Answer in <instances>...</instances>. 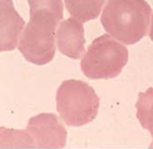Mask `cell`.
Listing matches in <instances>:
<instances>
[{
    "mask_svg": "<svg viewBox=\"0 0 153 149\" xmlns=\"http://www.w3.org/2000/svg\"><path fill=\"white\" fill-rule=\"evenodd\" d=\"M137 118L145 130H147L153 138V88L140 93L136 104ZM153 147V143L151 145Z\"/></svg>",
    "mask_w": 153,
    "mask_h": 149,
    "instance_id": "obj_9",
    "label": "cell"
},
{
    "mask_svg": "<svg viewBox=\"0 0 153 149\" xmlns=\"http://www.w3.org/2000/svg\"><path fill=\"white\" fill-rule=\"evenodd\" d=\"M27 131L37 147L62 148L66 145L67 132L59 118L52 113H42L32 117L27 126Z\"/></svg>",
    "mask_w": 153,
    "mask_h": 149,
    "instance_id": "obj_5",
    "label": "cell"
},
{
    "mask_svg": "<svg viewBox=\"0 0 153 149\" xmlns=\"http://www.w3.org/2000/svg\"><path fill=\"white\" fill-rule=\"evenodd\" d=\"M63 17L62 6L30 7V20L23 29L17 49L25 60L36 65L52 61L55 55V29Z\"/></svg>",
    "mask_w": 153,
    "mask_h": 149,
    "instance_id": "obj_1",
    "label": "cell"
},
{
    "mask_svg": "<svg viewBox=\"0 0 153 149\" xmlns=\"http://www.w3.org/2000/svg\"><path fill=\"white\" fill-rule=\"evenodd\" d=\"M150 38L153 42V14H152V19H151V27H150Z\"/></svg>",
    "mask_w": 153,
    "mask_h": 149,
    "instance_id": "obj_11",
    "label": "cell"
},
{
    "mask_svg": "<svg viewBox=\"0 0 153 149\" xmlns=\"http://www.w3.org/2000/svg\"><path fill=\"white\" fill-rule=\"evenodd\" d=\"M58 50L71 59H79L84 55V28L79 20L69 17L62 21L55 36Z\"/></svg>",
    "mask_w": 153,
    "mask_h": 149,
    "instance_id": "obj_6",
    "label": "cell"
},
{
    "mask_svg": "<svg viewBox=\"0 0 153 149\" xmlns=\"http://www.w3.org/2000/svg\"><path fill=\"white\" fill-rule=\"evenodd\" d=\"M30 7H40V6H62V0H28Z\"/></svg>",
    "mask_w": 153,
    "mask_h": 149,
    "instance_id": "obj_10",
    "label": "cell"
},
{
    "mask_svg": "<svg viewBox=\"0 0 153 149\" xmlns=\"http://www.w3.org/2000/svg\"><path fill=\"white\" fill-rule=\"evenodd\" d=\"M105 2L106 0H65L69 14L83 23L98 17Z\"/></svg>",
    "mask_w": 153,
    "mask_h": 149,
    "instance_id": "obj_8",
    "label": "cell"
},
{
    "mask_svg": "<svg viewBox=\"0 0 153 149\" xmlns=\"http://www.w3.org/2000/svg\"><path fill=\"white\" fill-rule=\"evenodd\" d=\"M1 51H12L16 47L17 38H20V34H22L24 21L21 16L16 13L13 7L12 0H1Z\"/></svg>",
    "mask_w": 153,
    "mask_h": 149,
    "instance_id": "obj_7",
    "label": "cell"
},
{
    "mask_svg": "<svg viewBox=\"0 0 153 149\" xmlns=\"http://www.w3.org/2000/svg\"><path fill=\"white\" fill-rule=\"evenodd\" d=\"M56 109L65 124L84 126L97 117L99 97L94 89L83 81L66 80L56 93Z\"/></svg>",
    "mask_w": 153,
    "mask_h": 149,
    "instance_id": "obj_3",
    "label": "cell"
},
{
    "mask_svg": "<svg viewBox=\"0 0 153 149\" xmlns=\"http://www.w3.org/2000/svg\"><path fill=\"white\" fill-rule=\"evenodd\" d=\"M128 50L111 35H101L89 45L82 60L81 70L92 80L117 76L128 63Z\"/></svg>",
    "mask_w": 153,
    "mask_h": 149,
    "instance_id": "obj_4",
    "label": "cell"
},
{
    "mask_svg": "<svg viewBox=\"0 0 153 149\" xmlns=\"http://www.w3.org/2000/svg\"><path fill=\"white\" fill-rule=\"evenodd\" d=\"M152 8L145 0H108L100 22L123 44H136L150 29Z\"/></svg>",
    "mask_w": 153,
    "mask_h": 149,
    "instance_id": "obj_2",
    "label": "cell"
}]
</instances>
